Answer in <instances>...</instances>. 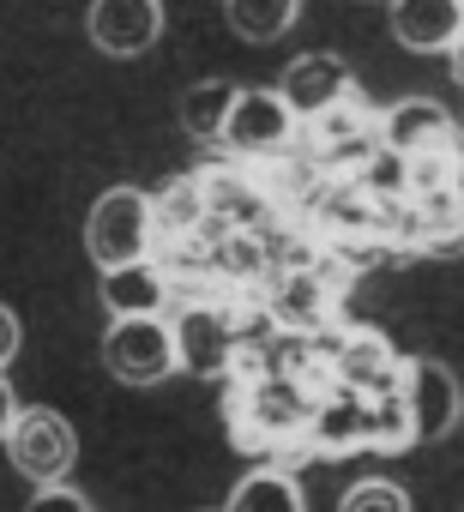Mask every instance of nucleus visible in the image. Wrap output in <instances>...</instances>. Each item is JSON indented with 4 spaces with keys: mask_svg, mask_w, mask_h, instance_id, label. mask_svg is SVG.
<instances>
[{
    "mask_svg": "<svg viewBox=\"0 0 464 512\" xmlns=\"http://www.w3.org/2000/svg\"><path fill=\"white\" fill-rule=\"evenodd\" d=\"M85 31L109 61H139L163 37V0H91Z\"/></svg>",
    "mask_w": 464,
    "mask_h": 512,
    "instance_id": "nucleus-7",
    "label": "nucleus"
},
{
    "mask_svg": "<svg viewBox=\"0 0 464 512\" xmlns=\"http://www.w3.org/2000/svg\"><path fill=\"white\" fill-rule=\"evenodd\" d=\"M223 512H308V494L290 470L266 464V470H248L236 488H229Z\"/></svg>",
    "mask_w": 464,
    "mask_h": 512,
    "instance_id": "nucleus-13",
    "label": "nucleus"
},
{
    "mask_svg": "<svg viewBox=\"0 0 464 512\" xmlns=\"http://www.w3.org/2000/svg\"><path fill=\"white\" fill-rule=\"evenodd\" d=\"M169 332H175V362L187 374H223L236 362V326H229L217 308H187Z\"/></svg>",
    "mask_w": 464,
    "mask_h": 512,
    "instance_id": "nucleus-10",
    "label": "nucleus"
},
{
    "mask_svg": "<svg viewBox=\"0 0 464 512\" xmlns=\"http://www.w3.org/2000/svg\"><path fill=\"white\" fill-rule=\"evenodd\" d=\"M103 308L115 320H133V314H163V278L151 260L139 266H121V272H103Z\"/></svg>",
    "mask_w": 464,
    "mask_h": 512,
    "instance_id": "nucleus-14",
    "label": "nucleus"
},
{
    "mask_svg": "<svg viewBox=\"0 0 464 512\" xmlns=\"http://www.w3.org/2000/svg\"><path fill=\"white\" fill-rule=\"evenodd\" d=\"M278 97L290 103L296 121H320L326 109H338L344 97H356V79H350V67L338 55H302V61L284 67Z\"/></svg>",
    "mask_w": 464,
    "mask_h": 512,
    "instance_id": "nucleus-8",
    "label": "nucleus"
},
{
    "mask_svg": "<svg viewBox=\"0 0 464 512\" xmlns=\"http://www.w3.org/2000/svg\"><path fill=\"white\" fill-rule=\"evenodd\" d=\"M25 512H91V500H85L79 488H67V482H43V488L25 500Z\"/></svg>",
    "mask_w": 464,
    "mask_h": 512,
    "instance_id": "nucleus-19",
    "label": "nucleus"
},
{
    "mask_svg": "<svg viewBox=\"0 0 464 512\" xmlns=\"http://www.w3.org/2000/svg\"><path fill=\"white\" fill-rule=\"evenodd\" d=\"M338 512H410V494L398 482H386V476H368L338 500Z\"/></svg>",
    "mask_w": 464,
    "mask_h": 512,
    "instance_id": "nucleus-18",
    "label": "nucleus"
},
{
    "mask_svg": "<svg viewBox=\"0 0 464 512\" xmlns=\"http://www.w3.org/2000/svg\"><path fill=\"white\" fill-rule=\"evenodd\" d=\"M410 446H416V434H410V410H404L398 386L374 392L368 398V452H410Z\"/></svg>",
    "mask_w": 464,
    "mask_h": 512,
    "instance_id": "nucleus-17",
    "label": "nucleus"
},
{
    "mask_svg": "<svg viewBox=\"0 0 464 512\" xmlns=\"http://www.w3.org/2000/svg\"><path fill=\"white\" fill-rule=\"evenodd\" d=\"M13 416H19V404H13V386L0 380V440H7V428H13Z\"/></svg>",
    "mask_w": 464,
    "mask_h": 512,
    "instance_id": "nucleus-21",
    "label": "nucleus"
},
{
    "mask_svg": "<svg viewBox=\"0 0 464 512\" xmlns=\"http://www.w3.org/2000/svg\"><path fill=\"white\" fill-rule=\"evenodd\" d=\"M380 145H386L398 163H422V157H464V133H458V121H452L440 103H428V97L398 103V109L380 121Z\"/></svg>",
    "mask_w": 464,
    "mask_h": 512,
    "instance_id": "nucleus-6",
    "label": "nucleus"
},
{
    "mask_svg": "<svg viewBox=\"0 0 464 512\" xmlns=\"http://www.w3.org/2000/svg\"><path fill=\"white\" fill-rule=\"evenodd\" d=\"M302 440H308L314 458H350V452H368V398H356V392H332L326 404L308 410Z\"/></svg>",
    "mask_w": 464,
    "mask_h": 512,
    "instance_id": "nucleus-9",
    "label": "nucleus"
},
{
    "mask_svg": "<svg viewBox=\"0 0 464 512\" xmlns=\"http://www.w3.org/2000/svg\"><path fill=\"white\" fill-rule=\"evenodd\" d=\"M398 398H404V410H410V434H416V446L452 434V422H458V410H464L452 368L434 362V356H410V362H398Z\"/></svg>",
    "mask_w": 464,
    "mask_h": 512,
    "instance_id": "nucleus-5",
    "label": "nucleus"
},
{
    "mask_svg": "<svg viewBox=\"0 0 464 512\" xmlns=\"http://www.w3.org/2000/svg\"><path fill=\"white\" fill-rule=\"evenodd\" d=\"M19 338H25L19 314H13V308H0V368H7V362L19 356Z\"/></svg>",
    "mask_w": 464,
    "mask_h": 512,
    "instance_id": "nucleus-20",
    "label": "nucleus"
},
{
    "mask_svg": "<svg viewBox=\"0 0 464 512\" xmlns=\"http://www.w3.org/2000/svg\"><path fill=\"white\" fill-rule=\"evenodd\" d=\"M109 374L121 386H163L181 362H175V332L163 314H133V320H115L109 326Z\"/></svg>",
    "mask_w": 464,
    "mask_h": 512,
    "instance_id": "nucleus-2",
    "label": "nucleus"
},
{
    "mask_svg": "<svg viewBox=\"0 0 464 512\" xmlns=\"http://www.w3.org/2000/svg\"><path fill=\"white\" fill-rule=\"evenodd\" d=\"M446 55H452V79H458V85H464V31H458V43H452V49H446Z\"/></svg>",
    "mask_w": 464,
    "mask_h": 512,
    "instance_id": "nucleus-22",
    "label": "nucleus"
},
{
    "mask_svg": "<svg viewBox=\"0 0 464 512\" xmlns=\"http://www.w3.org/2000/svg\"><path fill=\"white\" fill-rule=\"evenodd\" d=\"M7 452H13V470L43 488V482H67L79 458V434L61 410H19L7 428Z\"/></svg>",
    "mask_w": 464,
    "mask_h": 512,
    "instance_id": "nucleus-3",
    "label": "nucleus"
},
{
    "mask_svg": "<svg viewBox=\"0 0 464 512\" xmlns=\"http://www.w3.org/2000/svg\"><path fill=\"white\" fill-rule=\"evenodd\" d=\"M302 13V0H223V25L242 43H278Z\"/></svg>",
    "mask_w": 464,
    "mask_h": 512,
    "instance_id": "nucleus-15",
    "label": "nucleus"
},
{
    "mask_svg": "<svg viewBox=\"0 0 464 512\" xmlns=\"http://www.w3.org/2000/svg\"><path fill=\"white\" fill-rule=\"evenodd\" d=\"M151 199L139 187H109L97 193L91 217H85V253H91V266L97 272H121V266H139L145 253H151Z\"/></svg>",
    "mask_w": 464,
    "mask_h": 512,
    "instance_id": "nucleus-1",
    "label": "nucleus"
},
{
    "mask_svg": "<svg viewBox=\"0 0 464 512\" xmlns=\"http://www.w3.org/2000/svg\"><path fill=\"white\" fill-rule=\"evenodd\" d=\"M464 31V0H392V37L410 55H446Z\"/></svg>",
    "mask_w": 464,
    "mask_h": 512,
    "instance_id": "nucleus-11",
    "label": "nucleus"
},
{
    "mask_svg": "<svg viewBox=\"0 0 464 512\" xmlns=\"http://www.w3.org/2000/svg\"><path fill=\"white\" fill-rule=\"evenodd\" d=\"M236 79H205V85H187L181 91V133L187 139H217V127H223V115H229V103H236Z\"/></svg>",
    "mask_w": 464,
    "mask_h": 512,
    "instance_id": "nucleus-16",
    "label": "nucleus"
},
{
    "mask_svg": "<svg viewBox=\"0 0 464 512\" xmlns=\"http://www.w3.org/2000/svg\"><path fill=\"white\" fill-rule=\"evenodd\" d=\"M290 133H296V115L278 97V85H242L229 115H223V127H217V145L236 151V157H260V151L290 145Z\"/></svg>",
    "mask_w": 464,
    "mask_h": 512,
    "instance_id": "nucleus-4",
    "label": "nucleus"
},
{
    "mask_svg": "<svg viewBox=\"0 0 464 512\" xmlns=\"http://www.w3.org/2000/svg\"><path fill=\"white\" fill-rule=\"evenodd\" d=\"M338 386L356 392V398H374V392H392L398 386V362H392V350H386L380 332H356L338 350Z\"/></svg>",
    "mask_w": 464,
    "mask_h": 512,
    "instance_id": "nucleus-12",
    "label": "nucleus"
}]
</instances>
